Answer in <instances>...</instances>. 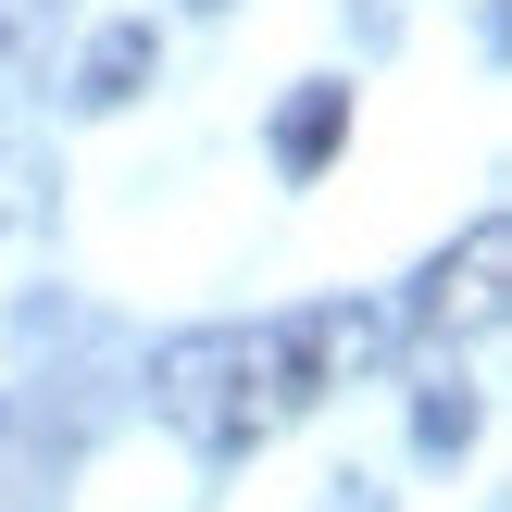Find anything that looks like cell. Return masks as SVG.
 I'll use <instances>...</instances> for the list:
<instances>
[{
    "label": "cell",
    "mask_w": 512,
    "mask_h": 512,
    "mask_svg": "<svg viewBox=\"0 0 512 512\" xmlns=\"http://www.w3.org/2000/svg\"><path fill=\"white\" fill-rule=\"evenodd\" d=\"M500 275H512V225L475 213L463 250H438V263L413 275V300H400V338H488L500 325Z\"/></svg>",
    "instance_id": "cell-2"
},
{
    "label": "cell",
    "mask_w": 512,
    "mask_h": 512,
    "mask_svg": "<svg viewBox=\"0 0 512 512\" xmlns=\"http://www.w3.org/2000/svg\"><path fill=\"white\" fill-rule=\"evenodd\" d=\"M200 13H213V0H200Z\"/></svg>",
    "instance_id": "cell-6"
},
{
    "label": "cell",
    "mask_w": 512,
    "mask_h": 512,
    "mask_svg": "<svg viewBox=\"0 0 512 512\" xmlns=\"http://www.w3.org/2000/svg\"><path fill=\"white\" fill-rule=\"evenodd\" d=\"M150 75H163V38H150V25H100L88 63H75V113H125Z\"/></svg>",
    "instance_id": "cell-3"
},
{
    "label": "cell",
    "mask_w": 512,
    "mask_h": 512,
    "mask_svg": "<svg viewBox=\"0 0 512 512\" xmlns=\"http://www.w3.org/2000/svg\"><path fill=\"white\" fill-rule=\"evenodd\" d=\"M338 138H350V88H325V75H313V88L275 113V163H288V175H313Z\"/></svg>",
    "instance_id": "cell-4"
},
{
    "label": "cell",
    "mask_w": 512,
    "mask_h": 512,
    "mask_svg": "<svg viewBox=\"0 0 512 512\" xmlns=\"http://www.w3.org/2000/svg\"><path fill=\"white\" fill-rule=\"evenodd\" d=\"M413 438H425V450H463V438H475V388H463V375H438V388L413 400Z\"/></svg>",
    "instance_id": "cell-5"
},
{
    "label": "cell",
    "mask_w": 512,
    "mask_h": 512,
    "mask_svg": "<svg viewBox=\"0 0 512 512\" xmlns=\"http://www.w3.org/2000/svg\"><path fill=\"white\" fill-rule=\"evenodd\" d=\"M400 350V313L375 300H325V313H263V325H188L150 350V400L200 463H250L263 438H288L325 388H350L363 363Z\"/></svg>",
    "instance_id": "cell-1"
}]
</instances>
